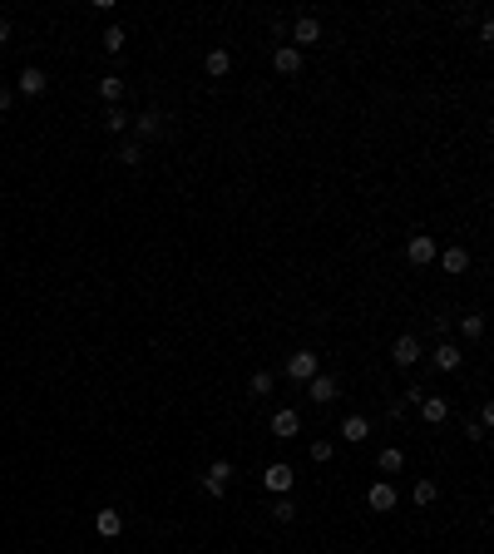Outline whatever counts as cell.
Listing matches in <instances>:
<instances>
[{"label":"cell","instance_id":"cell-1","mask_svg":"<svg viewBox=\"0 0 494 554\" xmlns=\"http://www.w3.org/2000/svg\"><path fill=\"white\" fill-rule=\"evenodd\" d=\"M227 485H232V465H227V460H213V465L203 470V490H208L213 500H222Z\"/></svg>","mask_w":494,"mask_h":554},{"label":"cell","instance_id":"cell-2","mask_svg":"<svg viewBox=\"0 0 494 554\" xmlns=\"http://www.w3.org/2000/svg\"><path fill=\"white\" fill-rule=\"evenodd\" d=\"M316 371H321V356H316V351H292V356H287V376L301 381V386H306Z\"/></svg>","mask_w":494,"mask_h":554},{"label":"cell","instance_id":"cell-3","mask_svg":"<svg viewBox=\"0 0 494 554\" xmlns=\"http://www.w3.org/2000/svg\"><path fill=\"white\" fill-rule=\"evenodd\" d=\"M262 485H267V490H272V495H287V490H292V485H296L292 465H287V460H272V465H267V470H262Z\"/></svg>","mask_w":494,"mask_h":554},{"label":"cell","instance_id":"cell-4","mask_svg":"<svg viewBox=\"0 0 494 554\" xmlns=\"http://www.w3.org/2000/svg\"><path fill=\"white\" fill-rule=\"evenodd\" d=\"M15 90H20L25 100H40V95L50 90V75H45V70H35V65H25V70H20V80H15Z\"/></svg>","mask_w":494,"mask_h":554},{"label":"cell","instance_id":"cell-5","mask_svg":"<svg viewBox=\"0 0 494 554\" xmlns=\"http://www.w3.org/2000/svg\"><path fill=\"white\" fill-rule=\"evenodd\" d=\"M420 356H425V346H420V336H395V346H391V361L395 366H415V361H420Z\"/></svg>","mask_w":494,"mask_h":554},{"label":"cell","instance_id":"cell-6","mask_svg":"<svg viewBox=\"0 0 494 554\" xmlns=\"http://www.w3.org/2000/svg\"><path fill=\"white\" fill-rule=\"evenodd\" d=\"M415 411H420L425 426H445V421H450V401H445V396H430V391H425V401H420Z\"/></svg>","mask_w":494,"mask_h":554},{"label":"cell","instance_id":"cell-7","mask_svg":"<svg viewBox=\"0 0 494 554\" xmlns=\"http://www.w3.org/2000/svg\"><path fill=\"white\" fill-rule=\"evenodd\" d=\"M395 500H400V495H395V485H391V480H376V485H371V495H366V505H371L376 515H391V510H395Z\"/></svg>","mask_w":494,"mask_h":554},{"label":"cell","instance_id":"cell-8","mask_svg":"<svg viewBox=\"0 0 494 554\" xmlns=\"http://www.w3.org/2000/svg\"><path fill=\"white\" fill-rule=\"evenodd\" d=\"M435 252H440V247H435V238H425V233H415V238L405 243V257H410L415 267H425V262H435Z\"/></svg>","mask_w":494,"mask_h":554},{"label":"cell","instance_id":"cell-9","mask_svg":"<svg viewBox=\"0 0 494 554\" xmlns=\"http://www.w3.org/2000/svg\"><path fill=\"white\" fill-rule=\"evenodd\" d=\"M316 40H321V20H316V15H301V20L292 25V45L306 50V45H316Z\"/></svg>","mask_w":494,"mask_h":554},{"label":"cell","instance_id":"cell-10","mask_svg":"<svg viewBox=\"0 0 494 554\" xmlns=\"http://www.w3.org/2000/svg\"><path fill=\"white\" fill-rule=\"evenodd\" d=\"M336 391H341V386H336V376H321V371H316V376L306 381V396H311L316 406H326V401H336Z\"/></svg>","mask_w":494,"mask_h":554},{"label":"cell","instance_id":"cell-11","mask_svg":"<svg viewBox=\"0 0 494 554\" xmlns=\"http://www.w3.org/2000/svg\"><path fill=\"white\" fill-rule=\"evenodd\" d=\"M440 267H445L450 277H460V272L470 267V252H465V243H450V247L440 252Z\"/></svg>","mask_w":494,"mask_h":554},{"label":"cell","instance_id":"cell-12","mask_svg":"<svg viewBox=\"0 0 494 554\" xmlns=\"http://www.w3.org/2000/svg\"><path fill=\"white\" fill-rule=\"evenodd\" d=\"M435 366H440V371H460V366H465V351H460L455 341H440V346H435Z\"/></svg>","mask_w":494,"mask_h":554},{"label":"cell","instance_id":"cell-13","mask_svg":"<svg viewBox=\"0 0 494 554\" xmlns=\"http://www.w3.org/2000/svg\"><path fill=\"white\" fill-rule=\"evenodd\" d=\"M296 431H301V416H296V411H277V416H272V436H277V441H292Z\"/></svg>","mask_w":494,"mask_h":554},{"label":"cell","instance_id":"cell-14","mask_svg":"<svg viewBox=\"0 0 494 554\" xmlns=\"http://www.w3.org/2000/svg\"><path fill=\"white\" fill-rule=\"evenodd\" d=\"M272 70H277V75H296V70H301V50H296V45H282V50L272 55Z\"/></svg>","mask_w":494,"mask_h":554},{"label":"cell","instance_id":"cell-15","mask_svg":"<svg viewBox=\"0 0 494 554\" xmlns=\"http://www.w3.org/2000/svg\"><path fill=\"white\" fill-rule=\"evenodd\" d=\"M159 129H163V114L159 110H144L139 119H134V139H154Z\"/></svg>","mask_w":494,"mask_h":554},{"label":"cell","instance_id":"cell-16","mask_svg":"<svg viewBox=\"0 0 494 554\" xmlns=\"http://www.w3.org/2000/svg\"><path fill=\"white\" fill-rule=\"evenodd\" d=\"M203 70H208V75H213V80H222V75H227V70H232V55H227V50H222V45H218V50H208V60H203Z\"/></svg>","mask_w":494,"mask_h":554},{"label":"cell","instance_id":"cell-17","mask_svg":"<svg viewBox=\"0 0 494 554\" xmlns=\"http://www.w3.org/2000/svg\"><path fill=\"white\" fill-rule=\"evenodd\" d=\"M341 436H346L351 445H361L366 436H371V421H366V416H346V421H341Z\"/></svg>","mask_w":494,"mask_h":554},{"label":"cell","instance_id":"cell-18","mask_svg":"<svg viewBox=\"0 0 494 554\" xmlns=\"http://www.w3.org/2000/svg\"><path fill=\"white\" fill-rule=\"evenodd\" d=\"M95 530L104 535V540H114V535L124 530V515H119V510H99V515H95Z\"/></svg>","mask_w":494,"mask_h":554},{"label":"cell","instance_id":"cell-19","mask_svg":"<svg viewBox=\"0 0 494 554\" xmlns=\"http://www.w3.org/2000/svg\"><path fill=\"white\" fill-rule=\"evenodd\" d=\"M99 100H104V105L114 110V105L124 100V80H119V75H109V80H99Z\"/></svg>","mask_w":494,"mask_h":554},{"label":"cell","instance_id":"cell-20","mask_svg":"<svg viewBox=\"0 0 494 554\" xmlns=\"http://www.w3.org/2000/svg\"><path fill=\"white\" fill-rule=\"evenodd\" d=\"M460 332H465V341H480V336H485V317H480V312L460 317Z\"/></svg>","mask_w":494,"mask_h":554},{"label":"cell","instance_id":"cell-21","mask_svg":"<svg viewBox=\"0 0 494 554\" xmlns=\"http://www.w3.org/2000/svg\"><path fill=\"white\" fill-rule=\"evenodd\" d=\"M376 465H381V470H386V475H395V470H400V465H405V455H400V450H395V445H386V450H381V455H376Z\"/></svg>","mask_w":494,"mask_h":554},{"label":"cell","instance_id":"cell-22","mask_svg":"<svg viewBox=\"0 0 494 554\" xmlns=\"http://www.w3.org/2000/svg\"><path fill=\"white\" fill-rule=\"evenodd\" d=\"M119 164H129V169H134V164H144V144H139V139L119 144Z\"/></svg>","mask_w":494,"mask_h":554},{"label":"cell","instance_id":"cell-23","mask_svg":"<svg viewBox=\"0 0 494 554\" xmlns=\"http://www.w3.org/2000/svg\"><path fill=\"white\" fill-rule=\"evenodd\" d=\"M435 500H440V485H435V480H420V485H415V505L425 510V505H435Z\"/></svg>","mask_w":494,"mask_h":554},{"label":"cell","instance_id":"cell-24","mask_svg":"<svg viewBox=\"0 0 494 554\" xmlns=\"http://www.w3.org/2000/svg\"><path fill=\"white\" fill-rule=\"evenodd\" d=\"M247 391H252V396H272V371H252Z\"/></svg>","mask_w":494,"mask_h":554},{"label":"cell","instance_id":"cell-25","mask_svg":"<svg viewBox=\"0 0 494 554\" xmlns=\"http://www.w3.org/2000/svg\"><path fill=\"white\" fill-rule=\"evenodd\" d=\"M104 129H109V134H124V129H129V114H124L119 105H114V110L104 114Z\"/></svg>","mask_w":494,"mask_h":554},{"label":"cell","instance_id":"cell-26","mask_svg":"<svg viewBox=\"0 0 494 554\" xmlns=\"http://www.w3.org/2000/svg\"><path fill=\"white\" fill-rule=\"evenodd\" d=\"M272 520H277V525H292V520H296V505H292V500H277V505H272Z\"/></svg>","mask_w":494,"mask_h":554},{"label":"cell","instance_id":"cell-27","mask_svg":"<svg viewBox=\"0 0 494 554\" xmlns=\"http://www.w3.org/2000/svg\"><path fill=\"white\" fill-rule=\"evenodd\" d=\"M124 40H129V35H124L119 25H109V30H104V50H109V55H114V50H124Z\"/></svg>","mask_w":494,"mask_h":554},{"label":"cell","instance_id":"cell-28","mask_svg":"<svg viewBox=\"0 0 494 554\" xmlns=\"http://www.w3.org/2000/svg\"><path fill=\"white\" fill-rule=\"evenodd\" d=\"M331 455H336V445L331 441H311V460H316V465H326Z\"/></svg>","mask_w":494,"mask_h":554},{"label":"cell","instance_id":"cell-29","mask_svg":"<svg viewBox=\"0 0 494 554\" xmlns=\"http://www.w3.org/2000/svg\"><path fill=\"white\" fill-rule=\"evenodd\" d=\"M10 105H15V90H0V114L10 110Z\"/></svg>","mask_w":494,"mask_h":554},{"label":"cell","instance_id":"cell-30","mask_svg":"<svg viewBox=\"0 0 494 554\" xmlns=\"http://www.w3.org/2000/svg\"><path fill=\"white\" fill-rule=\"evenodd\" d=\"M5 40H10V20L0 15V45H5Z\"/></svg>","mask_w":494,"mask_h":554}]
</instances>
